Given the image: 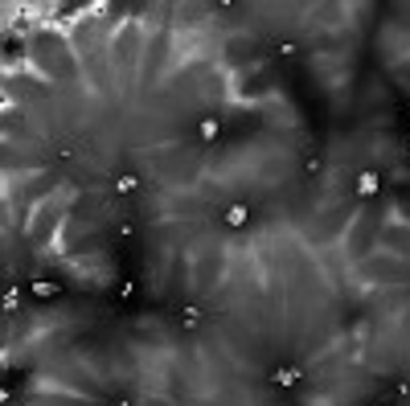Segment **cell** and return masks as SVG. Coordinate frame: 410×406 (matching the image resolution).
Returning <instances> with one entry per match:
<instances>
[{
    "instance_id": "obj_12",
    "label": "cell",
    "mask_w": 410,
    "mask_h": 406,
    "mask_svg": "<svg viewBox=\"0 0 410 406\" xmlns=\"http://www.w3.org/2000/svg\"><path fill=\"white\" fill-rule=\"evenodd\" d=\"M107 406H135V402H131V398H123V394H119V398H107Z\"/></svg>"
},
{
    "instance_id": "obj_6",
    "label": "cell",
    "mask_w": 410,
    "mask_h": 406,
    "mask_svg": "<svg viewBox=\"0 0 410 406\" xmlns=\"http://www.w3.org/2000/svg\"><path fill=\"white\" fill-rule=\"evenodd\" d=\"M33 288V295H37V300H53V295H58V279H46V275H37L29 283Z\"/></svg>"
},
{
    "instance_id": "obj_9",
    "label": "cell",
    "mask_w": 410,
    "mask_h": 406,
    "mask_svg": "<svg viewBox=\"0 0 410 406\" xmlns=\"http://www.w3.org/2000/svg\"><path fill=\"white\" fill-rule=\"evenodd\" d=\"M111 295H115V304H131L135 300V279H119Z\"/></svg>"
},
{
    "instance_id": "obj_2",
    "label": "cell",
    "mask_w": 410,
    "mask_h": 406,
    "mask_svg": "<svg viewBox=\"0 0 410 406\" xmlns=\"http://www.w3.org/2000/svg\"><path fill=\"white\" fill-rule=\"evenodd\" d=\"M381 185H386V181H381V173H377V168H365V173H357V181H353L357 197H365V201L381 193Z\"/></svg>"
},
{
    "instance_id": "obj_4",
    "label": "cell",
    "mask_w": 410,
    "mask_h": 406,
    "mask_svg": "<svg viewBox=\"0 0 410 406\" xmlns=\"http://www.w3.org/2000/svg\"><path fill=\"white\" fill-rule=\"evenodd\" d=\"M222 140V119L217 115H201L197 119V144H217Z\"/></svg>"
},
{
    "instance_id": "obj_5",
    "label": "cell",
    "mask_w": 410,
    "mask_h": 406,
    "mask_svg": "<svg viewBox=\"0 0 410 406\" xmlns=\"http://www.w3.org/2000/svg\"><path fill=\"white\" fill-rule=\"evenodd\" d=\"M177 325L185 333H197V328L205 325V308H197V304H180L177 308Z\"/></svg>"
},
{
    "instance_id": "obj_3",
    "label": "cell",
    "mask_w": 410,
    "mask_h": 406,
    "mask_svg": "<svg viewBox=\"0 0 410 406\" xmlns=\"http://www.w3.org/2000/svg\"><path fill=\"white\" fill-rule=\"evenodd\" d=\"M222 222H226L230 230H246L250 226V205H246V201H230L226 210H222Z\"/></svg>"
},
{
    "instance_id": "obj_10",
    "label": "cell",
    "mask_w": 410,
    "mask_h": 406,
    "mask_svg": "<svg viewBox=\"0 0 410 406\" xmlns=\"http://www.w3.org/2000/svg\"><path fill=\"white\" fill-rule=\"evenodd\" d=\"M111 189L115 193H135V189H140V177H135V173H119V177L111 181Z\"/></svg>"
},
{
    "instance_id": "obj_8",
    "label": "cell",
    "mask_w": 410,
    "mask_h": 406,
    "mask_svg": "<svg viewBox=\"0 0 410 406\" xmlns=\"http://www.w3.org/2000/svg\"><path fill=\"white\" fill-rule=\"evenodd\" d=\"M275 58H283V62L299 58V41H295V37H279V41H275Z\"/></svg>"
},
{
    "instance_id": "obj_11",
    "label": "cell",
    "mask_w": 410,
    "mask_h": 406,
    "mask_svg": "<svg viewBox=\"0 0 410 406\" xmlns=\"http://www.w3.org/2000/svg\"><path fill=\"white\" fill-rule=\"evenodd\" d=\"M394 398H398V402L410 398V377H394Z\"/></svg>"
},
{
    "instance_id": "obj_13",
    "label": "cell",
    "mask_w": 410,
    "mask_h": 406,
    "mask_svg": "<svg viewBox=\"0 0 410 406\" xmlns=\"http://www.w3.org/2000/svg\"><path fill=\"white\" fill-rule=\"evenodd\" d=\"M369 406H398V398H377V402H369Z\"/></svg>"
},
{
    "instance_id": "obj_1",
    "label": "cell",
    "mask_w": 410,
    "mask_h": 406,
    "mask_svg": "<svg viewBox=\"0 0 410 406\" xmlns=\"http://www.w3.org/2000/svg\"><path fill=\"white\" fill-rule=\"evenodd\" d=\"M304 377H308V370H304V365L279 361V365H271V370L262 374V382H267L275 394H287V390H295V386H304Z\"/></svg>"
},
{
    "instance_id": "obj_14",
    "label": "cell",
    "mask_w": 410,
    "mask_h": 406,
    "mask_svg": "<svg viewBox=\"0 0 410 406\" xmlns=\"http://www.w3.org/2000/svg\"><path fill=\"white\" fill-rule=\"evenodd\" d=\"M406 152H410V136H406Z\"/></svg>"
},
{
    "instance_id": "obj_7",
    "label": "cell",
    "mask_w": 410,
    "mask_h": 406,
    "mask_svg": "<svg viewBox=\"0 0 410 406\" xmlns=\"http://www.w3.org/2000/svg\"><path fill=\"white\" fill-rule=\"evenodd\" d=\"M299 173H304V177H320V173H324V161H320V152H304V161H299Z\"/></svg>"
}]
</instances>
